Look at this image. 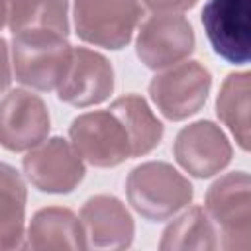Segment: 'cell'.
Listing matches in <instances>:
<instances>
[{
	"label": "cell",
	"instance_id": "52a82bcc",
	"mask_svg": "<svg viewBox=\"0 0 251 251\" xmlns=\"http://www.w3.org/2000/svg\"><path fill=\"white\" fill-rule=\"evenodd\" d=\"M202 24L214 51L233 65L251 57V0H208Z\"/></svg>",
	"mask_w": 251,
	"mask_h": 251
},
{
	"label": "cell",
	"instance_id": "8992f818",
	"mask_svg": "<svg viewBox=\"0 0 251 251\" xmlns=\"http://www.w3.org/2000/svg\"><path fill=\"white\" fill-rule=\"evenodd\" d=\"M71 145L94 167H116L131 157L126 127L110 110L88 112L73 120L69 127Z\"/></svg>",
	"mask_w": 251,
	"mask_h": 251
},
{
	"label": "cell",
	"instance_id": "ba28073f",
	"mask_svg": "<svg viewBox=\"0 0 251 251\" xmlns=\"http://www.w3.org/2000/svg\"><path fill=\"white\" fill-rule=\"evenodd\" d=\"M194 49L190 22L173 12H159L147 18L137 33L135 51L149 69H167L184 61Z\"/></svg>",
	"mask_w": 251,
	"mask_h": 251
},
{
	"label": "cell",
	"instance_id": "5bb4252c",
	"mask_svg": "<svg viewBox=\"0 0 251 251\" xmlns=\"http://www.w3.org/2000/svg\"><path fill=\"white\" fill-rule=\"evenodd\" d=\"M25 247L29 249H84L86 237L80 224L71 210L49 206L35 212L27 227Z\"/></svg>",
	"mask_w": 251,
	"mask_h": 251
},
{
	"label": "cell",
	"instance_id": "8fae6325",
	"mask_svg": "<svg viewBox=\"0 0 251 251\" xmlns=\"http://www.w3.org/2000/svg\"><path fill=\"white\" fill-rule=\"evenodd\" d=\"M173 153L178 165L198 178H208L220 173L231 161V145L227 137L208 120L182 127L175 139Z\"/></svg>",
	"mask_w": 251,
	"mask_h": 251
},
{
	"label": "cell",
	"instance_id": "277c9868",
	"mask_svg": "<svg viewBox=\"0 0 251 251\" xmlns=\"http://www.w3.org/2000/svg\"><path fill=\"white\" fill-rule=\"evenodd\" d=\"M141 18L139 0H75V27L86 43L122 49Z\"/></svg>",
	"mask_w": 251,
	"mask_h": 251
},
{
	"label": "cell",
	"instance_id": "4fadbf2b",
	"mask_svg": "<svg viewBox=\"0 0 251 251\" xmlns=\"http://www.w3.org/2000/svg\"><path fill=\"white\" fill-rule=\"evenodd\" d=\"M80 224L88 247L124 249L133 239V220L127 208L110 194L88 198L80 210Z\"/></svg>",
	"mask_w": 251,
	"mask_h": 251
},
{
	"label": "cell",
	"instance_id": "30bf717a",
	"mask_svg": "<svg viewBox=\"0 0 251 251\" xmlns=\"http://www.w3.org/2000/svg\"><path fill=\"white\" fill-rule=\"evenodd\" d=\"M49 133V112L45 102L24 88L10 90L0 100V143L10 151H25Z\"/></svg>",
	"mask_w": 251,
	"mask_h": 251
},
{
	"label": "cell",
	"instance_id": "7a4b0ae2",
	"mask_svg": "<svg viewBox=\"0 0 251 251\" xmlns=\"http://www.w3.org/2000/svg\"><path fill=\"white\" fill-rule=\"evenodd\" d=\"M126 192L133 210L151 222L173 218L192 200L188 178L163 161H149L135 167L126 180Z\"/></svg>",
	"mask_w": 251,
	"mask_h": 251
},
{
	"label": "cell",
	"instance_id": "2e32d148",
	"mask_svg": "<svg viewBox=\"0 0 251 251\" xmlns=\"http://www.w3.org/2000/svg\"><path fill=\"white\" fill-rule=\"evenodd\" d=\"M25 184L18 171L0 163V249H14L24 237Z\"/></svg>",
	"mask_w": 251,
	"mask_h": 251
},
{
	"label": "cell",
	"instance_id": "6da1fadb",
	"mask_svg": "<svg viewBox=\"0 0 251 251\" xmlns=\"http://www.w3.org/2000/svg\"><path fill=\"white\" fill-rule=\"evenodd\" d=\"M73 47L67 35L51 29H25L12 37V67L16 80L35 90L59 88Z\"/></svg>",
	"mask_w": 251,
	"mask_h": 251
},
{
	"label": "cell",
	"instance_id": "e0dca14e",
	"mask_svg": "<svg viewBox=\"0 0 251 251\" xmlns=\"http://www.w3.org/2000/svg\"><path fill=\"white\" fill-rule=\"evenodd\" d=\"M8 27L12 33L51 29L67 35V0H8Z\"/></svg>",
	"mask_w": 251,
	"mask_h": 251
},
{
	"label": "cell",
	"instance_id": "9c48e42d",
	"mask_svg": "<svg viewBox=\"0 0 251 251\" xmlns=\"http://www.w3.org/2000/svg\"><path fill=\"white\" fill-rule=\"evenodd\" d=\"M22 167L27 180L37 190L49 194H67L75 190L84 176L80 155L63 137H53L31 147Z\"/></svg>",
	"mask_w": 251,
	"mask_h": 251
},
{
	"label": "cell",
	"instance_id": "44dd1931",
	"mask_svg": "<svg viewBox=\"0 0 251 251\" xmlns=\"http://www.w3.org/2000/svg\"><path fill=\"white\" fill-rule=\"evenodd\" d=\"M12 80V71H10V51L8 43L0 37V94L8 88Z\"/></svg>",
	"mask_w": 251,
	"mask_h": 251
},
{
	"label": "cell",
	"instance_id": "9a60e30c",
	"mask_svg": "<svg viewBox=\"0 0 251 251\" xmlns=\"http://www.w3.org/2000/svg\"><path fill=\"white\" fill-rule=\"evenodd\" d=\"M126 127L131 157H141L153 151L163 137V124L151 112L147 102L137 94H126L116 98L108 108Z\"/></svg>",
	"mask_w": 251,
	"mask_h": 251
},
{
	"label": "cell",
	"instance_id": "d6986e66",
	"mask_svg": "<svg viewBox=\"0 0 251 251\" xmlns=\"http://www.w3.org/2000/svg\"><path fill=\"white\" fill-rule=\"evenodd\" d=\"M218 233L208 218L206 210L200 206L190 208L180 218H176L165 231L159 243L161 249H216Z\"/></svg>",
	"mask_w": 251,
	"mask_h": 251
},
{
	"label": "cell",
	"instance_id": "3957f363",
	"mask_svg": "<svg viewBox=\"0 0 251 251\" xmlns=\"http://www.w3.org/2000/svg\"><path fill=\"white\" fill-rule=\"evenodd\" d=\"M249 188V175L235 171L218 178L206 194V214L220 237L218 245L224 249L251 247Z\"/></svg>",
	"mask_w": 251,
	"mask_h": 251
},
{
	"label": "cell",
	"instance_id": "ac0fdd59",
	"mask_svg": "<svg viewBox=\"0 0 251 251\" xmlns=\"http://www.w3.org/2000/svg\"><path fill=\"white\" fill-rule=\"evenodd\" d=\"M249 73L229 75L218 94L216 112L235 135L241 149H249Z\"/></svg>",
	"mask_w": 251,
	"mask_h": 251
},
{
	"label": "cell",
	"instance_id": "5b68a950",
	"mask_svg": "<svg viewBox=\"0 0 251 251\" xmlns=\"http://www.w3.org/2000/svg\"><path fill=\"white\" fill-rule=\"evenodd\" d=\"M210 86L212 75L206 67L198 61H180L153 76L149 96L165 118L178 122L204 106Z\"/></svg>",
	"mask_w": 251,
	"mask_h": 251
},
{
	"label": "cell",
	"instance_id": "7402d4cb",
	"mask_svg": "<svg viewBox=\"0 0 251 251\" xmlns=\"http://www.w3.org/2000/svg\"><path fill=\"white\" fill-rule=\"evenodd\" d=\"M8 25V2L0 0V29Z\"/></svg>",
	"mask_w": 251,
	"mask_h": 251
},
{
	"label": "cell",
	"instance_id": "ffe728a7",
	"mask_svg": "<svg viewBox=\"0 0 251 251\" xmlns=\"http://www.w3.org/2000/svg\"><path fill=\"white\" fill-rule=\"evenodd\" d=\"M147 10H151L153 14L159 12H173V14H180L184 10H190L196 0H139Z\"/></svg>",
	"mask_w": 251,
	"mask_h": 251
},
{
	"label": "cell",
	"instance_id": "7c38bea8",
	"mask_svg": "<svg viewBox=\"0 0 251 251\" xmlns=\"http://www.w3.org/2000/svg\"><path fill=\"white\" fill-rule=\"evenodd\" d=\"M57 90L63 102L76 108L100 104L114 90V69L104 55L86 47H75Z\"/></svg>",
	"mask_w": 251,
	"mask_h": 251
}]
</instances>
